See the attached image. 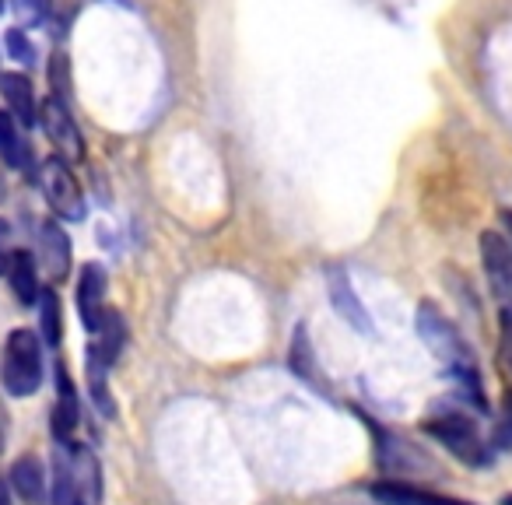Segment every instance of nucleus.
Returning a JSON list of instances; mask_svg holds the SVG:
<instances>
[{
	"label": "nucleus",
	"mask_w": 512,
	"mask_h": 505,
	"mask_svg": "<svg viewBox=\"0 0 512 505\" xmlns=\"http://www.w3.org/2000/svg\"><path fill=\"white\" fill-rule=\"evenodd\" d=\"M418 334H421V341L428 344V351L449 369V376L456 379V390H460L477 411H484L488 400L481 397V372H477L474 351L467 348L460 330H456L439 309L425 302V306L418 309Z\"/></svg>",
	"instance_id": "f257e3e1"
},
{
	"label": "nucleus",
	"mask_w": 512,
	"mask_h": 505,
	"mask_svg": "<svg viewBox=\"0 0 512 505\" xmlns=\"http://www.w3.org/2000/svg\"><path fill=\"white\" fill-rule=\"evenodd\" d=\"M0 383L11 397H32L43 386V344L36 330H11L0 355Z\"/></svg>",
	"instance_id": "f03ea898"
},
{
	"label": "nucleus",
	"mask_w": 512,
	"mask_h": 505,
	"mask_svg": "<svg viewBox=\"0 0 512 505\" xmlns=\"http://www.w3.org/2000/svg\"><path fill=\"white\" fill-rule=\"evenodd\" d=\"M425 432L435 435L456 460L470 463V467H484L488 463V442L481 439V428L477 421H470L463 411H442V414H428L425 418Z\"/></svg>",
	"instance_id": "7ed1b4c3"
},
{
	"label": "nucleus",
	"mask_w": 512,
	"mask_h": 505,
	"mask_svg": "<svg viewBox=\"0 0 512 505\" xmlns=\"http://www.w3.org/2000/svg\"><path fill=\"white\" fill-rule=\"evenodd\" d=\"M39 190H43L46 204L57 218L64 221H81L85 218V193H81L78 176L71 172V162L60 155L46 158L39 169Z\"/></svg>",
	"instance_id": "20e7f679"
},
{
	"label": "nucleus",
	"mask_w": 512,
	"mask_h": 505,
	"mask_svg": "<svg viewBox=\"0 0 512 505\" xmlns=\"http://www.w3.org/2000/svg\"><path fill=\"white\" fill-rule=\"evenodd\" d=\"M39 120H43L46 137L53 141V148H57L60 158H67V162L85 158V137H81L67 102H60L57 95H50V99L43 102V109H39Z\"/></svg>",
	"instance_id": "39448f33"
},
{
	"label": "nucleus",
	"mask_w": 512,
	"mask_h": 505,
	"mask_svg": "<svg viewBox=\"0 0 512 505\" xmlns=\"http://www.w3.org/2000/svg\"><path fill=\"white\" fill-rule=\"evenodd\" d=\"M481 267L498 299L512 295V246L502 232H481Z\"/></svg>",
	"instance_id": "423d86ee"
},
{
	"label": "nucleus",
	"mask_w": 512,
	"mask_h": 505,
	"mask_svg": "<svg viewBox=\"0 0 512 505\" xmlns=\"http://www.w3.org/2000/svg\"><path fill=\"white\" fill-rule=\"evenodd\" d=\"M106 271L99 264H85L81 267V281H78V316L88 330H99L102 313H106Z\"/></svg>",
	"instance_id": "0eeeda50"
},
{
	"label": "nucleus",
	"mask_w": 512,
	"mask_h": 505,
	"mask_svg": "<svg viewBox=\"0 0 512 505\" xmlns=\"http://www.w3.org/2000/svg\"><path fill=\"white\" fill-rule=\"evenodd\" d=\"M39 260H43L50 281H64L71 274V239L57 221H43L39 225Z\"/></svg>",
	"instance_id": "6e6552de"
},
{
	"label": "nucleus",
	"mask_w": 512,
	"mask_h": 505,
	"mask_svg": "<svg viewBox=\"0 0 512 505\" xmlns=\"http://www.w3.org/2000/svg\"><path fill=\"white\" fill-rule=\"evenodd\" d=\"M11 488L18 491L25 505H46V495H50V477H46V467L39 456H18L15 467H11Z\"/></svg>",
	"instance_id": "1a4fd4ad"
},
{
	"label": "nucleus",
	"mask_w": 512,
	"mask_h": 505,
	"mask_svg": "<svg viewBox=\"0 0 512 505\" xmlns=\"http://www.w3.org/2000/svg\"><path fill=\"white\" fill-rule=\"evenodd\" d=\"M327 288H330V299H334L337 313H341V320L348 323V327H355L358 334H372V320H369V313H365L362 299L355 295V288H351L348 274L330 271L327 274Z\"/></svg>",
	"instance_id": "9d476101"
},
{
	"label": "nucleus",
	"mask_w": 512,
	"mask_h": 505,
	"mask_svg": "<svg viewBox=\"0 0 512 505\" xmlns=\"http://www.w3.org/2000/svg\"><path fill=\"white\" fill-rule=\"evenodd\" d=\"M0 95L8 102V113L18 123L32 127L39 120V106H36V92H32V81L22 71H4L0 74Z\"/></svg>",
	"instance_id": "9b49d317"
},
{
	"label": "nucleus",
	"mask_w": 512,
	"mask_h": 505,
	"mask_svg": "<svg viewBox=\"0 0 512 505\" xmlns=\"http://www.w3.org/2000/svg\"><path fill=\"white\" fill-rule=\"evenodd\" d=\"M57 407H53V439L57 442H74V432L81 425V404H78V390H74L67 369H57Z\"/></svg>",
	"instance_id": "f8f14e48"
},
{
	"label": "nucleus",
	"mask_w": 512,
	"mask_h": 505,
	"mask_svg": "<svg viewBox=\"0 0 512 505\" xmlns=\"http://www.w3.org/2000/svg\"><path fill=\"white\" fill-rule=\"evenodd\" d=\"M8 281H11V292L22 306H36L39 302V271H36V257H32L29 249H15L8 260Z\"/></svg>",
	"instance_id": "ddd939ff"
},
{
	"label": "nucleus",
	"mask_w": 512,
	"mask_h": 505,
	"mask_svg": "<svg viewBox=\"0 0 512 505\" xmlns=\"http://www.w3.org/2000/svg\"><path fill=\"white\" fill-rule=\"evenodd\" d=\"M369 495L383 505H467V502H456V498L446 495H432V491H421L411 488V484H372Z\"/></svg>",
	"instance_id": "4468645a"
},
{
	"label": "nucleus",
	"mask_w": 512,
	"mask_h": 505,
	"mask_svg": "<svg viewBox=\"0 0 512 505\" xmlns=\"http://www.w3.org/2000/svg\"><path fill=\"white\" fill-rule=\"evenodd\" d=\"M0 158L11 165V169H25L32 158L29 141L22 134V123L8 113V109H0Z\"/></svg>",
	"instance_id": "2eb2a0df"
},
{
	"label": "nucleus",
	"mask_w": 512,
	"mask_h": 505,
	"mask_svg": "<svg viewBox=\"0 0 512 505\" xmlns=\"http://www.w3.org/2000/svg\"><path fill=\"white\" fill-rule=\"evenodd\" d=\"M53 505H74L78 502V491H74V463H71V442H57V453H53Z\"/></svg>",
	"instance_id": "dca6fc26"
},
{
	"label": "nucleus",
	"mask_w": 512,
	"mask_h": 505,
	"mask_svg": "<svg viewBox=\"0 0 512 505\" xmlns=\"http://www.w3.org/2000/svg\"><path fill=\"white\" fill-rule=\"evenodd\" d=\"M288 369H292L299 379L316 383V355H313V344H309V334L302 323L295 327V337H292V344H288Z\"/></svg>",
	"instance_id": "f3484780"
},
{
	"label": "nucleus",
	"mask_w": 512,
	"mask_h": 505,
	"mask_svg": "<svg viewBox=\"0 0 512 505\" xmlns=\"http://www.w3.org/2000/svg\"><path fill=\"white\" fill-rule=\"evenodd\" d=\"M39 320H43V341L50 344V348H57L60 334H64V323H60V299L53 288L39 292Z\"/></svg>",
	"instance_id": "a211bd4d"
},
{
	"label": "nucleus",
	"mask_w": 512,
	"mask_h": 505,
	"mask_svg": "<svg viewBox=\"0 0 512 505\" xmlns=\"http://www.w3.org/2000/svg\"><path fill=\"white\" fill-rule=\"evenodd\" d=\"M498 327H502V337H498V372H502L505 390H512V309L502 306L498 313Z\"/></svg>",
	"instance_id": "6ab92c4d"
},
{
	"label": "nucleus",
	"mask_w": 512,
	"mask_h": 505,
	"mask_svg": "<svg viewBox=\"0 0 512 505\" xmlns=\"http://www.w3.org/2000/svg\"><path fill=\"white\" fill-rule=\"evenodd\" d=\"M81 11V0H43V15L50 18V25L57 32H67L71 22L78 18Z\"/></svg>",
	"instance_id": "aec40b11"
},
{
	"label": "nucleus",
	"mask_w": 512,
	"mask_h": 505,
	"mask_svg": "<svg viewBox=\"0 0 512 505\" xmlns=\"http://www.w3.org/2000/svg\"><path fill=\"white\" fill-rule=\"evenodd\" d=\"M50 85H53V95H57L60 102H67V106H71V64H67L64 53H53V60H50Z\"/></svg>",
	"instance_id": "412c9836"
},
{
	"label": "nucleus",
	"mask_w": 512,
	"mask_h": 505,
	"mask_svg": "<svg viewBox=\"0 0 512 505\" xmlns=\"http://www.w3.org/2000/svg\"><path fill=\"white\" fill-rule=\"evenodd\" d=\"M8 50H11V57L22 60V64H32V60H36V46L29 43V36H25L22 29L8 32Z\"/></svg>",
	"instance_id": "4be33fe9"
},
{
	"label": "nucleus",
	"mask_w": 512,
	"mask_h": 505,
	"mask_svg": "<svg viewBox=\"0 0 512 505\" xmlns=\"http://www.w3.org/2000/svg\"><path fill=\"white\" fill-rule=\"evenodd\" d=\"M11 253H15V246H11V225L4 218H0V274L8 271Z\"/></svg>",
	"instance_id": "5701e85b"
},
{
	"label": "nucleus",
	"mask_w": 512,
	"mask_h": 505,
	"mask_svg": "<svg viewBox=\"0 0 512 505\" xmlns=\"http://www.w3.org/2000/svg\"><path fill=\"white\" fill-rule=\"evenodd\" d=\"M502 428H505V439L512 442V390H505V411H502Z\"/></svg>",
	"instance_id": "b1692460"
},
{
	"label": "nucleus",
	"mask_w": 512,
	"mask_h": 505,
	"mask_svg": "<svg viewBox=\"0 0 512 505\" xmlns=\"http://www.w3.org/2000/svg\"><path fill=\"white\" fill-rule=\"evenodd\" d=\"M0 505H11V495H8V484H4V477H0Z\"/></svg>",
	"instance_id": "393cba45"
},
{
	"label": "nucleus",
	"mask_w": 512,
	"mask_h": 505,
	"mask_svg": "<svg viewBox=\"0 0 512 505\" xmlns=\"http://www.w3.org/2000/svg\"><path fill=\"white\" fill-rule=\"evenodd\" d=\"M502 221H505V228H509V246H512V211H502Z\"/></svg>",
	"instance_id": "a878e982"
},
{
	"label": "nucleus",
	"mask_w": 512,
	"mask_h": 505,
	"mask_svg": "<svg viewBox=\"0 0 512 505\" xmlns=\"http://www.w3.org/2000/svg\"><path fill=\"white\" fill-rule=\"evenodd\" d=\"M502 505H512V495H505V498H502Z\"/></svg>",
	"instance_id": "bb28decb"
},
{
	"label": "nucleus",
	"mask_w": 512,
	"mask_h": 505,
	"mask_svg": "<svg viewBox=\"0 0 512 505\" xmlns=\"http://www.w3.org/2000/svg\"><path fill=\"white\" fill-rule=\"evenodd\" d=\"M0 8H4V0H0Z\"/></svg>",
	"instance_id": "cd10ccee"
},
{
	"label": "nucleus",
	"mask_w": 512,
	"mask_h": 505,
	"mask_svg": "<svg viewBox=\"0 0 512 505\" xmlns=\"http://www.w3.org/2000/svg\"><path fill=\"white\" fill-rule=\"evenodd\" d=\"M78 505H81V502H78Z\"/></svg>",
	"instance_id": "c85d7f7f"
}]
</instances>
